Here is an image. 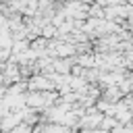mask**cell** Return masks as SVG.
Listing matches in <instances>:
<instances>
[{"instance_id":"1","label":"cell","mask_w":133,"mask_h":133,"mask_svg":"<svg viewBox=\"0 0 133 133\" xmlns=\"http://www.w3.org/2000/svg\"><path fill=\"white\" fill-rule=\"evenodd\" d=\"M27 89H29V91H50V89H54V81H52L48 75L37 73V75H33V77L29 79Z\"/></svg>"},{"instance_id":"2","label":"cell","mask_w":133,"mask_h":133,"mask_svg":"<svg viewBox=\"0 0 133 133\" xmlns=\"http://www.w3.org/2000/svg\"><path fill=\"white\" fill-rule=\"evenodd\" d=\"M116 125H118V121H116L114 116H110V114H104L102 121H100V129H102V131H108V133H110Z\"/></svg>"}]
</instances>
